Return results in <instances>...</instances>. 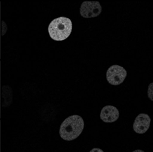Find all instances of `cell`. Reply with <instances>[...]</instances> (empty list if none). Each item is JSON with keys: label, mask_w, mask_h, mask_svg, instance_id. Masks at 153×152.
Here are the masks:
<instances>
[{"label": "cell", "mask_w": 153, "mask_h": 152, "mask_svg": "<svg viewBox=\"0 0 153 152\" xmlns=\"http://www.w3.org/2000/svg\"><path fill=\"white\" fill-rule=\"evenodd\" d=\"M48 34L56 41L66 40L72 31V22L69 17H59L53 19L48 28Z\"/></svg>", "instance_id": "obj_2"}, {"label": "cell", "mask_w": 153, "mask_h": 152, "mask_svg": "<svg viewBox=\"0 0 153 152\" xmlns=\"http://www.w3.org/2000/svg\"><path fill=\"white\" fill-rule=\"evenodd\" d=\"M90 152H104V151L99 148H94Z\"/></svg>", "instance_id": "obj_10"}, {"label": "cell", "mask_w": 153, "mask_h": 152, "mask_svg": "<svg viewBox=\"0 0 153 152\" xmlns=\"http://www.w3.org/2000/svg\"><path fill=\"white\" fill-rule=\"evenodd\" d=\"M132 152H145L143 151V150H141V149H137V150H135V151H132Z\"/></svg>", "instance_id": "obj_11"}, {"label": "cell", "mask_w": 153, "mask_h": 152, "mask_svg": "<svg viewBox=\"0 0 153 152\" xmlns=\"http://www.w3.org/2000/svg\"><path fill=\"white\" fill-rule=\"evenodd\" d=\"M100 118L104 123H114L119 118V109L112 105L105 106L101 109Z\"/></svg>", "instance_id": "obj_6"}, {"label": "cell", "mask_w": 153, "mask_h": 152, "mask_svg": "<svg viewBox=\"0 0 153 152\" xmlns=\"http://www.w3.org/2000/svg\"><path fill=\"white\" fill-rule=\"evenodd\" d=\"M13 101V91L8 85H4L1 88V106L7 107L11 104Z\"/></svg>", "instance_id": "obj_7"}, {"label": "cell", "mask_w": 153, "mask_h": 152, "mask_svg": "<svg viewBox=\"0 0 153 152\" xmlns=\"http://www.w3.org/2000/svg\"><path fill=\"white\" fill-rule=\"evenodd\" d=\"M102 7L99 1H84L80 6L81 16L84 18H93L101 14Z\"/></svg>", "instance_id": "obj_4"}, {"label": "cell", "mask_w": 153, "mask_h": 152, "mask_svg": "<svg viewBox=\"0 0 153 152\" xmlns=\"http://www.w3.org/2000/svg\"><path fill=\"white\" fill-rule=\"evenodd\" d=\"M7 30V24L5 23L4 21H1V36H4L6 34Z\"/></svg>", "instance_id": "obj_9"}, {"label": "cell", "mask_w": 153, "mask_h": 152, "mask_svg": "<svg viewBox=\"0 0 153 152\" xmlns=\"http://www.w3.org/2000/svg\"><path fill=\"white\" fill-rule=\"evenodd\" d=\"M127 76V72L121 66L114 64L108 69L106 79L108 83L113 85H119L124 81Z\"/></svg>", "instance_id": "obj_3"}, {"label": "cell", "mask_w": 153, "mask_h": 152, "mask_svg": "<svg viewBox=\"0 0 153 152\" xmlns=\"http://www.w3.org/2000/svg\"><path fill=\"white\" fill-rule=\"evenodd\" d=\"M147 95H148L149 99L153 101V83H151L149 85L148 88H147Z\"/></svg>", "instance_id": "obj_8"}, {"label": "cell", "mask_w": 153, "mask_h": 152, "mask_svg": "<svg viewBox=\"0 0 153 152\" xmlns=\"http://www.w3.org/2000/svg\"><path fill=\"white\" fill-rule=\"evenodd\" d=\"M150 117L145 113H141L135 119L133 124V129L138 134H144L149 130L150 126Z\"/></svg>", "instance_id": "obj_5"}, {"label": "cell", "mask_w": 153, "mask_h": 152, "mask_svg": "<svg viewBox=\"0 0 153 152\" xmlns=\"http://www.w3.org/2000/svg\"><path fill=\"white\" fill-rule=\"evenodd\" d=\"M85 122L81 116L74 115L64 120L59 128V135L62 139L72 141L77 139L84 130Z\"/></svg>", "instance_id": "obj_1"}]
</instances>
